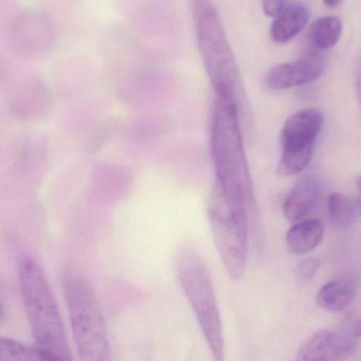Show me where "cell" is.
Returning <instances> with one entry per match:
<instances>
[{
    "label": "cell",
    "mask_w": 361,
    "mask_h": 361,
    "mask_svg": "<svg viewBox=\"0 0 361 361\" xmlns=\"http://www.w3.org/2000/svg\"><path fill=\"white\" fill-rule=\"evenodd\" d=\"M240 105L233 97L216 95L210 129V150L220 184L231 207L247 216L255 205L254 184L240 125Z\"/></svg>",
    "instance_id": "6da1fadb"
},
{
    "label": "cell",
    "mask_w": 361,
    "mask_h": 361,
    "mask_svg": "<svg viewBox=\"0 0 361 361\" xmlns=\"http://www.w3.org/2000/svg\"><path fill=\"white\" fill-rule=\"evenodd\" d=\"M21 297L35 347L49 360H71L72 355L59 304L47 276L31 256L19 262Z\"/></svg>",
    "instance_id": "7a4b0ae2"
},
{
    "label": "cell",
    "mask_w": 361,
    "mask_h": 361,
    "mask_svg": "<svg viewBox=\"0 0 361 361\" xmlns=\"http://www.w3.org/2000/svg\"><path fill=\"white\" fill-rule=\"evenodd\" d=\"M197 48L216 95L244 100L239 66L212 0H192Z\"/></svg>",
    "instance_id": "3957f363"
},
{
    "label": "cell",
    "mask_w": 361,
    "mask_h": 361,
    "mask_svg": "<svg viewBox=\"0 0 361 361\" xmlns=\"http://www.w3.org/2000/svg\"><path fill=\"white\" fill-rule=\"evenodd\" d=\"M63 288L72 334L80 360H111L105 317L90 284L85 278L71 273L66 277Z\"/></svg>",
    "instance_id": "277c9868"
},
{
    "label": "cell",
    "mask_w": 361,
    "mask_h": 361,
    "mask_svg": "<svg viewBox=\"0 0 361 361\" xmlns=\"http://www.w3.org/2000/svg\"><path fill=\"white\" fill-rule=\"evenodd\" d=\"M177 271L180 286L190 303L208 348L214 357L221 361L224 358L222 320L207 267L195 250L186 248L178 256Z\"/></svg>",
    "instance_id": "5b68a950"
},
{
    "label": "cell",
    "mask_w": 361,
    "mask_h": 361,
    "mask_svg": "<svg viewBox=\"0 0 361 361\" xmlns=\"http://www.w3.org/2000/svg\"><path fill=\"white\" fill-rule=\"evenodd\" d=\"M207 211L214 243L227 275L233 280L242 279L247 265V216L231 207L216 182L210 191Z\"/></svg>",
    "instance_id": "8992f818"
},
{
    "label": "cell",
    "mask_w": 361,
    "mask_h": 361,
    "mask_svg": "<svg viewBox=\"0 0 361 361\" xmlns=\"http://www.w3.org/2000/svg\"><path fill=\"white\" fill-rule=\"evenodd\" d=\"M324 122V114L316 108H307L288 117L281 131L280 176L297 175L309 165Z\"/></svg>",
    "instance_id": "52a82bcc"
},
{
    "label": "cell",
    "mask_w": 361,
    "mask_h": 361,
    "mask_svg": "<svg viewBox=\"0 0 361 361\" xmlns=\"http://www.w3.org/2000/svg\"><path fill=\"white\" fill-rule=\"evenodd\" d=\"M326 57L318 51H310L297 61L271 68L267 76V85L274 91L303 86L318 80L326 71Z\"/></svg>",
    "instance_id": "ba28073f"
},
{
    "label": "cell",
    "mask_w": 361,
    "mask_h": 361,
    "mask_svg": "<svg viewBox=\"0 0 361 361\" xmlns=\"http://www.w3.org/2000/svg\"><path fill=\"white\" fill-rule=\"evenodd\" d=\"M356 345L349 337L330 330L312 335L301 345L297 353L299 361L343 360L355 353Z\"/></svg>",
    "instance_id": "9c48e42d"
},
{
    "label": "cell",
    "mask_w": 361,
    "mask_h": 361,
    "mask_svg": "<svg viewBox=\"0 0 361 361\" xmlns=\"http://www.w3.org/2000/svg\"><path fill=\"white\" fill-rule=\"evenodd\" d=\"M319 197V184L313 175H305L297 182L286 196L283 213L290 222H299L311 213Z\"/></svg>",
    "instance_id": "30bf717a"
},
{
    "label": "cell",
    "mask_w": 361,
    "mask_h": 361,
    "mask_svg": "<svg viewBox=\"0 0 361 361\" xmlns=\"http://www.w3.org/2000/svg\"><path fill=\"white\" fill-rule=\"evenodd\" d=\"M309 19V8L303 4H292L284 6L271 23V40L277 44L290 42L305 29Z\"/></svg>",
    "instance_id": "8fae6325"
},
{
    "label": "cell",
    "mask_w": 361,
    "mask_h": 361,
    "mask_svg": "<svg viewBox=\"0 0 361 361\" xmlns=\"http://www.w3.org/2000/svg\"><path fill=\"white\" fill-rule=\"evenodd\" d=\"M357 288V282L353 278H338L320 288L316 296V303L324 311L338 313L351 304Z\"/></svg>",
    "instance_id": "7c38bea8"
},
{
    "label": "cell",
    "mask_w": 361,
    "mask_h": 361,
    "mask_svg": "<svg viewBox=\"0 0 361 361\" xmlns=\"http://www.w3.org/2000/svg\"><path fill=\"white\" fill-rule=\"evenodd\" d=\"M324 227L318 220H299L286 233V246L296 256L309 254L322 244Z\"/></svg>",
    "instance_id": "4fadbf2b"
},
{
    "label": "cell",
    "mask_w": 361,
    "mask_h": 361,
    "mask_svg": "<svg viewBox=\"0 0 361 361\" xmlns=\"http://www.w3.org/2000/svg\"><path fill=\"white\" fill-rule=\"evenodd\" d=\"M343 29V21L338 17H320L310 27L307 40L314 50H330L341 40Z\"/></svg>",
    "instance_id": "5bb4252c"
},
{
    "label": "cell",
    "mask_w": 361,
    "mask_h": 361,
    "mask_svg": "<svg viewBox=\"0 0 361 361\" xmlns=\"http://www.w3.org/2000/svg\"><path fill=\"white\" fill-rule=\"evenodd\" d=\"M38 348L27 347L13 339L0 337V361H48Z\"/></svg>",
    "instance_id": "9a60e30c"
},
{
    "label": "cell",
    "mask_w": 361,
    "mask_h": 361,
    "mask_svg": "<svg viewBox=\"0 0 361 361\" xmlns=\"http://www.w3.org/2000/svg\"><path fill=\"white\" fill-rule=\"evenodd\" d=\"M328 210L331 220L338 226H349L355 216L351 201L338 192L332 193L329 196Z\"/></svg>",
    "instance_id": "2e32d148"
},
{
    "label": "cell",
    "mask_w": 361,
    "mask_h": 361,
    "mask_svg": "<svg viewBox=\"0 0 361 361\" xmlns=\"http://www.w3.org/2000/svg\"><path fill=\"white\" fill-rule=\"evenodd\" d=\"M318 266H319L318 261L313 258L305 259L302 262L299 263L295 271L297 281L302 284L311 282L315 277Z\"/></svg>",
    "instance_id": "e0dca14e"
},
{
    "label": "cell",
    "mask_w": 361,
    "mask_h": 361,
    "mask_svg": "<svg viewBox=\"0 0 361 361\" xmlns=\"http://www.w3.org/2000/svg\"><path fill=\"white\" fill-rule=\"evenodd\" d=\"M286 6V0H262L263 12L267 16L275 18Z\"/></svg>",
    "instance_id": "ac0fdd59"
},
{
    "label": "cell",
    "mask_w": 361,
    "mask_h": 361,
    "mask_svg": "<svg viewBox=\"0 0 361 361\" xmlns=\"http://www.w3.org/2000/svg\"><path fill=\"white\" fill-rule=\"evenodd\" d=\"M353 336L360 338L361 337V318L356 322L355 326H353Z\"/></svg>",
    "instance_id": "d6986e66"
},
{
    "label": "cell",
    "mask_w": 361,
    "mask_h": 361,
    "mask_svg": "<svg viewBox=\"0 0 361 361\" xmlns=\"http://www.w3.org/2000/svg\"><path fill=\"white\" fill-rule=\"evenodd\" d=\"M357 97L358 101H360V105L361 108V65L360 67V70H358L357 76Z\"/></svg>",
    "instance_id": "ffe728a7"
},
{
    "label": "cell",
    "mask_w": 361,
    "mask_h": 361,
    "mask_svg": "<svg viewBox=\"0 0 361 361\" xmlns=\"http://www.w3.org/2000/svg\"><path fill=\"white\" fill-rule=\"evenodd\" d=\"M343 0H324V4L329 8H335L338 6Z\"/></svg>",
    "instance_id": "44dd1931"
},
{
    "label": "cell",
    "mask_w": 361,
    "mask_h": 361,
    "mask_svg": "<svg viewBox=\"0 0 361 361\" xmlns=\"http://www.w3.org/2000/svg\"><path fill=\"white\" fill-rule=\"evenodd\" d=\"M357 191H358V199H360V203L361 207V176L360 179L357 180Z\"/></svg>",
    "instance_id": "7402d4cb"
},
{
    "label": "cell",
    "mask_w": 361,
    "mask_h": 361,
    "mask_svg": "<svg viewBox=\"0 0 361 361\" xmlns=\"http://www.w3.org/2000/svg\"><path fill=\"white\" fill-rule=\"evenodd\" d=\"M2 317V307L1 305H0V319H1Z\"/></svg>",
    "instance_id": "603a6c76"
}]
</instances>
